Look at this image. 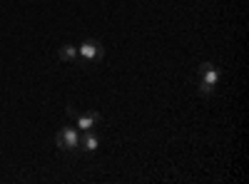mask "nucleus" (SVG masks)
I'll use <instances>...</instances> for the list:
<instances>
[{"instance_id":"f03ea898","label":"nucleus","mask_w":249,"mask_h":184,"mask_svg":"<svg viewBox=\"0 0 249 184\" xmlns=\"http://www.w3.org/2000/svg\"><path fill=\"white\" fill-rule=\"evenodd\" d=\"M77 55L85 60V63H97V60H102V55H105V48H102L100 40H85V43L77 48Z\"/></svg>"},{"instance_id":"423d86ee","label":"nucleus","mask_w":249,"mask_h":184,"mask_svg":"<svg viewBox=\"0 0 249 184\" xmlns=\"http://www.w3.org/2000/svg\"><path fill=\"white\" fill-rule=\"evenodd\" d=\"M57 57L62 60V63H75L80 55H77V48H75V45L65 43V45H60V48H57Z\"/></svg>"},{"instance_id":"6e6552de","label":"nucleus","mask_w":249,"mask_h":184,"mask_svg":"<svg viewBox=\"0 0 249 184\" xmlns=\"http://www.w3.org/2000/svg\"><path fill=\"white\" fill-rule=\"evenodd\" d=\"M77 112H80V110H77V107H75V105H68V115H70V117H75V115H77Z\"/></svg>"},{"instance_id":"7ed1b4c3","label":"nucleus","mask_w":249,"mask_h":184,"mask_svg":"<svg viewBox=\"0 0 249 184\" xmlns=\"http://www.w3.org/2000/svg\"><path fill=\"white\" fill-rule=\"evenodd\" d=\"M219 67L214 65V63H202L199 67H197V80L199 83H210V85H214L217 87V83H219Z\"/></svg>"},{"instance_id":"39448f33","label":"nucleus","mask_w":249,"mask_h":184,"mask_svg":"<svg viewBox=\"0 0 249 184\" xmlns=\"http://www.w3.org/2000/svg\"><path fill=\"white\" fill-rule=\"evenodd\" d=\"M82 152H95L97 147H100V139L92 134V130H88V132H82L80 134V145H77Z\"/></svg>"},{"instance_id":"f257e3e1","label":"nucleus","mask_w":249,"mask_h":184,"mask_svg":"<svg viewBox=\"0 0 249 184\" xmlns=\"http://www.w3.org/2000/svg\"><path fill=\"white\" fill-rule=\"evenodd\" d=\"M55 145H57L62 152L77 150V145H80V132H77L75 127H62V130L55 134Z\"/></svg>"},{"instance_id":"0eeeda50","label":"nucleus","mask_w":249,"mask_h":184,"mask_svg":"<svg viewBox=\"0 0 249 184\" xmlns=\"http://www.w3.org/2000/svg\"><path fill=\"white\" fill-rule=\"evenodd\" d=\"M197 92L204 95V97H210V95H214V85H210V83H199V80H197Z\"/></svg>"},{"instance_id":"20e7f679","label":"nucleus","mask_w":249,"mask_h":184,"mask_svg":"<svg viewBox=\"0 0 249 184\" xmlns=\"http://www.w3.org/2000/svg\"><path fill=\"white\" fill-rule=\"evenodd\" d=\"M75 119H77V127L82 132H88V130H92L97 122H100V112H77Z\"/></svg>"}]
</instances>
